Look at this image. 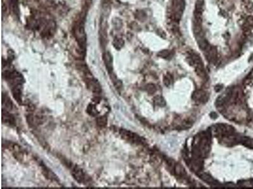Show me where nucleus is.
Masks as SVG:
<instances>
[{
	"mask_svg": "<svg viewBox=\"0 0 253 189\" xmlns=\"http://www.w3.org/2000/svg\"><path fill=\"white\" fill-rule=\"evenodd\" d=\"M191 59L195 69V71H196L198 75L204 78L205 76V70H204L203 62L201 61L200 57L197 54H192L191 56Z\"/></svg>",
	"mask_w": 253,
	"mask_h": 189,
	"instance_id": "nucleus-1",
	"label": "nucleus"
},
{
	"mask_svg": "<svg viewBox=\"0 0 253 189\" xmlns=\"http://www.w3.org/2000/svg\"><path fill=\"white\" fill-rule=\"evenodd\" d=\"M85 82L87 88L91 91L95 93H99L101 91V87L99 82L96 79L93 78L91 75L85 76Z\"/></svg>",
	"mask_w": 253,
	"mask_h": 189,
	"instance_id": "nucleus-2",
	"label": "nucleus"
},
{
	"mask_svg": "<svg viewBox=\"0 0 253 189\" xmlns=\"http://www.w3.org/2000/svg\"><path fill=\"white\" fill-rule=\"evenodd\" d=\"M173 7L174 18L176 20H179L184 9V1L183 0H174Z\"/></svg>",
	"mask_w": 253,
	"mask_h": 189,
	"instance_id": "nucleus-3",
	"label": "nucleus"
},
{
	"mask_svg": "<svg viewBox=\"0 0 253 189\" xmlns=\"http://www.w3.org/2000/svg\"><path fill=\"white\" fill-rule=\"evenodd\" d=\"M72 175L75 180H77V182L80 184L84 183L86 180V175L84 171L82 170V169L80 168L75 166L72 169Z\"/></svg>",
	"mask_w": 253,
	"mask_h": 189,
	"instance_id": "nucleus-4",
	"label": "nucleus"
},
{
	"mask_svg": "<svg viewBox=\"0 0 253 189\" xmlns=\"http://www.w3.org/2000/svg\"><path fill=\"white\" fill-rule=\"evenodd\" d=\"M2 121L5 124L9 127H14L16 125L15 119L13 116L9 111L3 108L2 110Z\"/></svg>",
	"mask_w": 253,
	"mask_h": 189,
	"instance_id": "nucleus-5",
	"label": "nucleus"
},
{
	"mask_svg": "<svg viewBox=\"0 0 253 189\" xmlns=\"http://www.w3.org/2000/svg\"><path fill=\"white\" fill-rule=\"evenodd\" d=\"M120 134L123 139L127 140V141H130L135 142H139L141 141L140 137L136 135V134L132 133L131 131L122 129L120 131Z\"/></svg>",
	"mask_w": 253,
	"mask_h": 189,
	"instance_id": "nucleus-6",
	"label": "nucleus"
},
{
	"mask_svg": "<svg viewBox=\"0 0 253 189\" xmlns=\"http://www.w3.org/2000/svg\"><path fill=\"white\" fill-rule=\"evenodd\" d=\"M103 59H104V61L106 65V68L107 69V70L110 74L112 73V57L111 54L109 52H106L103 55Z\"/></svg>",
	"mask_w": 253,
	"mask_h": 189,
	"instance_id": "nucleus-7",
	"label": "nucleus"
},
{
	"mask_svg": "<svg viewBox=\"0 0 253 189\" xmlns=\"http://www.w3.org/2000/svg\"><path fill=\"white\" fill-rule=\"evenodd\" d=\"M2 104L5 107V109L8 111H10L12 110L13 107V102H11L10 97L7 94H3L2 96Z\"/></svg>",
	"mask_w": 253,
	"mask_h": 189,
	"instance_id": "nucleus-8",
	"label": "nucleus"
},
{
	"mask_svg": "<svg viewBox=\"0 0 253 189\" xmlns=\"http://www.w3.org/2000/svg\"><path fill=\"white\" fill-rule=\"evenodd\" d=\"M207 51V57H208V60L209 61L214 62L217 58V51L216 48L215 47L209 46Z\"/></svg>",
	"mask_w": 253,
	"mask_h": 189,
	"instance_id": "nucleus-9",
	"label": "nucleus"
},
{
	"mask_svg": "<svg viewBox=\"0 0 253 189\" xmlns=\"http://www.w3.org/2000/svg\"><path fill=\"white\" fill-rule=\"evenodd\" d=\"M193 98L195 100L200 102H204V100H207L208 99V95L205 91L199 90L195 91L193 94Z\"/></svg>",
	"mask_w": 253,
	"mask_h": 189,
	"instance_id": "nucleus-10",
	"label": "nucleus"
},
{
	"mask_svg": "<svg viewBox=\"0 0 253 189\" xmlns=\"http://www.w3.org/2000/svg\"><path fill=\"white\" fill-rule=\"evenodd\" d=\"M253 27V16H249L246 18V22L243 26V30L245 32H249Z\"/></svg>",
	"mask_w": 253,
	"mask_h": 189,
	"instance_id": "nucleus-11",
	"label": "nucleus"
},
{
	"mask_svg": "<svg viewBox=\"0 0 253 189\" xmlns=\"http://www.w3.org/2000/svg\"><path fill=\"white\" fill-rule=\"evenodd\" d=\"M87 112L88 114L93 117H96L99 114V112L97 110L96 105L94 104H89L87 108Z\"/></svg>",
	"mask_w": 253,
	"mask_h": 189,
	"instance_id": "nucleus-12",
	"label": "nucleus"
},
{
	"mask_svg": "<svg viewBox=\"0 0 253 189\" xmlns=\"http://www.w3.org/2000/svg\"><path fill=\"white\" fill-rule=\"evenodd\" d=\"M97 124L101 127H105L107 125V118L105 116L99 117L97 118Z\"/></svg>",
	"mask_w": 253,
	"mask_h": 189,
	"instance_id": "nucleus-13",
	"label": "nucleus"
},
{
	"mask_svg": "<svg viewBox=\"0 0 253 189\" xmlns=\"http://www.w3.org/2000/svg\"><path fill=\"white\" fill-rule=\"evenodd\" d=\"M199 176L201 178H202L204 181H205L206 182L209 183V184H214L215 182L214 179L212 178V177L209 175L206 174V173H201L199 175Z\"/></svg>",
	"mask_w": 253,
	"mask_h": 189,
	"instance_id": "nucleus-14",
	"label": "nucleus"
},
{
	"mask_svg": "<svg viewBox=\"0 0 253 189\" xmlns=\"http://www.w3.org/2000/svg\"><path fill=\"white\" fill-rule=\"evenodd\" d=\"M172 81H173V78H172V76L170 75V74H167V75H165L164 76L163 83L166 87H168V86L170 85L172 83Z\"/></svg>",
	"mask_w": 253,
	"mask_h": 189,
	"instance_id": "nucleus-15",
	"label": "nucleus"
},
{
	"mask_svg": "<svg viewBox=\"0 0 253 189\" xmlns=\"http://www.w3.org/2000/svg\"><path fill=\"white\" fill-rule=\"evenodd\" d=\"M154 102L155 104H157L158 105L161 106V107H163L165 105V101L162 96H158L154 98Z\"/></svg>",
	"mask_w": 253,
	"mask_h": 189,
	"instance_id": "nucleus-16",
	"label": "nucleus"
},
{
	"mask_svg": "<svg viewBox=\"0 0 253 189\" xmlns=\"http://www.w3.org/2000/svg\"><path fill=\"white\" fill-rule=\"evenodd\" d=\"M175 171L178 175H181L183 174V172H184V169L181 167L180 165H177L175 167Z\"/></svg>",
	"mask_w": 253,
	"mask_h": 189,
	"instance_id": "nucleus-17",
	"label": "nucleus"
},
{
	"mask_svg": "<svg viewBox=\"0 0 253 189\" xmlns=\"http://www.w3.org/2000/svg\"><path fill=\"white\" fill-rule=\"evenodd\" d=\"M115 42L114 44L116 48H118V49L121 48L123 46V44H124V42H123L122 39H117V40H115Z\"/></svg>",
	"mask_w": 253,
	"mask_h": 189,
	"instance_id": "nucleus-18",
	"label": "nucleus"
},
{
	"mask_svg": "<svg viewBox=\"0 0 253 189\" xmlns=\"http://www.w3.org/2000/svg\"><path fill=\"white\" fill-rule=\"evenodd\" d=\"M169 54H170V53H169V51L168 50H163L158 53V56L162 57V58H167V57L169 56Z\"/></svg>",
	"mask_w": 253,
	"mask_h": 189,
	"instance_id": "nucleus-19",
	"label": "nucleus"
},
{
	"mask_svg": "<svg viewBox=\"0 0 253 189\" xmlns=\"http://www.w3.org/2000/svg\"><path fill=\"white\" fill-rule=\"evenodd\" d=\"M156 90V87H154V85H148V91L149 93H154Z\"/></svg>",
	"mask_w": 253,
	"mask_h": 189,
	"instance_id": "nucleus-20",
	"label": "nucleus"
}]
</instances>
